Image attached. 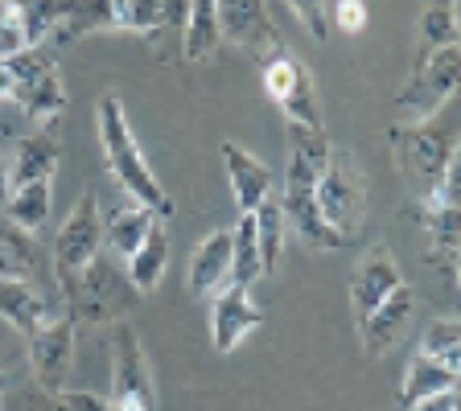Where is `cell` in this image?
<instances>
[{"mask_svg":"<svg viewBox=\"0 0 461 411\" xmlns=\"http://www.w3.org/2000/svg\"><path fill=\"white\" fill-rule=\"evenodd\" d=\"M330 144L326 128H297L288 124V165H285V190H280V210L285 222L297 230V239L313 251H342L350 243L326 222L321 206H317V182L330 165Z\"/></svg>","mask_w":461,"mask_h":411,"instance_id":"1","label":"cell"},{"mask_svg":"<svg viewBox=\"0 0 461 411\" xmlns=\"http://www.w3.org/2000/svg\"><path fill=\"white\" fill-rule=\"evenodd\" d=\"M387 140H392L395 169H400V177L408 182L416 206H420V201L445 182L449 161H453V153H457L461 99H453L441 115H432L424 124H392L387 128Z\"/></svg>","mask_w":461,"mask_h":411,"instance_id":"2","label":"cell"},{"mask_svg":"<svg viewBox=\"0 0 461 411\" xmlns=\"http://www.w3.org/2000/svg\"><path fill=\"white\" fill-rule=\"evenodd\" d=\"M95 132H99V148H104V161L112 169L115 185L128 193V201H140L144 210H153L157 219H169L173 214V198L165 193V185L157 182L153 165L144 161L140 140H136L132 124L124 115V103L115 95H104L95 107Z\"/></svg>","mask_w":461,"mask_h":411,"instance_id":"3","label":"cell"},{"mask_svg":"<svg viewBox=\"0 0 461 411\" xmlns=\"http://www.w3.org/2000/svg\"><path fill=\"white\" fill-rule=\"evenodd\" d=\"M461 95V46L437 49L429 58H416L412 78L395 95V124H424L432 115H441L453 99Z\"/></svg>","mask_w":461,"mask_h":411,"instance_id":"4","label":"cell"},{"mask_svg":"<svg viewBox=\"0 0 461 411\" xmlns=\"http://www.w3.org/2000/svg\"><path fill=\"white\" fill-rule=\"evenodd\" d=\"M62 297H67V317L75 321H120L140 292L132 288L128 272H120L112 259L99 255L75 284L62 288Z\"/></svg>","mask_w":461,"mask_h":411,"instance_id":"5","label":"cell"},{"mask_svg":"<svg viewBox=\"0 0 461 411\" xmlns=\"http://www.w3.org/2000/svg\"><path fill=\"white\" fill-rule=\"evenodd\" d=\"M317 206L346 243L358 239V230L366 222V177L350 161V153H338V148L330 153V165L317 182Z\"/></svg>","mask_w":461,"mask_h":411,"instance_id":"6","label":"cell"},{"mask_svg":"<svg viewBox=\"0 0 461 411\" xmlns=\"http://www.w3.org/2000/svg\"><path fill=\"white\" fill-rule=\"evenodd\" d=\"M104 255V219H99V198L95 190H83V198L75 201V210L67 214L62 230L54 239V276L58 288L75 284L95 259Z\"/></svg>","mask_w":461,"mask_h":411,"instance_id":"7","label":"cell"},{"mask_svg":"<svg viewBox=\"0 0 461 411\" xmlns=\"http://www.w3.org/2000/svg\"><path fill=\"white\" fill-rule=\"evenodd\" d=\"M420 222H424V235H429V259L441 272H453L461 251V140L445 182L420 201Z\"/></svg>","mask_w":461,"mask_h":411,"instance_id":"8","label":"cell"},{"mask_svg":"<svg viewBox=\"0 0 461 411\" xmlns=\"http://www.w3.org/2000/svg\"><path fill=\"white\" fill-rule=\"evenodd\" d=\"M219 38L248 54L259 70L288 54L264 0H219Z\"/></svg>","mask_w":461,"mask_h":411,"instance_id":"9","label":"cell"},{"mask_svg":"<svg viewBox=\"0 0 461 411\" xmlns=\"http://www.w3.org/2000/svg\"><path fill=\"white\" fill-rule=\"evenodd\" d=\"M112 403L120 411H157L153 371L140 350V334L128 321L112 326Z\"/></svg>","mask_w":461,"mask_h":411,"instance_id":"10","label":"cell"},{"mask_svg":"<svg viewBox=\"0 0 461 411\" xmlns=\"http://www.w3.org/2000/svg\"><path fill=\"white\" fill-rule=\"evenodd\" d=\"M264 91L268 99L280 107L285 124H297V128H326L321 124V103H317V86L313 75H309L305 62L297 58H276L264 67Z\"/></svg>","mask_w":461,"mask_h":411,"instance_id":"11","label":"cell"},{"mask_svg":"<svg viewBox=\"0 0 461 411\" xmlns=\"http://www.w3.org/2000/svg\"><path fill=\"white\" fill-rule=\"evenodd\" d=\"M75 329L78 321L75 317H58V321H50L41 334L29 337V366H33V379H38V387L46 395H54V399H62V395L70 391V371H75Z\"/></svg>","mask_w":461,"mask_h":411,"instance_id":"12","label":"cell"},{"mask_svg":"<svg viewBox=\"0 0 461 411\" xmlns=\"http://www.w3.org/2000/svg\"><path fill=\"white\" fill-rule=\"evenodd\" d=\"M259 326H264V308L251 300V288L230 284V288H222V292H214V305H211V342H214V350L230 354V350H235L248 334H256Z\"/></svg>","mask_w":461,"mask_h":411,"instance_id":"13","label":"cell"},{"mask_svg":"<svg viewBox=\"0 0 461 411\" xmlns=\"http://www.w3.org/2000/svg\"><path fill=\"white\" fill-rule=\"evenodd\" d=\"M219 153H222L227 185H230V193H235V206H240V214H256L259 206L272 198V190H276L268 161L251 156L248 148H243V144H235V140H222Z\"/></svg>","mask_w":461,"mask_h":411,"instance_id":"14","label":"cell"},{"mask_svg":"<svg viewBox=\"0 0 461 411\" xmlns=\"http://www.w3.org/2000/svg\"><path fill=\"white\" fill-rule=\"evenodd\" d=\"M395 288H403L400 264L392 259V251H387V247H371L363 259H358L355 276H350V305H355L358 321L384 305Z\"/></svg>","mask_w":461,"mask_h":411,"instance_id":"15","label":"cell"},{"mask_svg":"<svg viewBox=\"0 0 461 411\" xmlns=\"http://www.w3.org/2000/svg\"><path fill=\"white\" fill-rule=\"evenodd\" d=\"M230 255H235V230H227V227L211 230V235L194 247L190 276H185L194 300H206V297H214V292H222V284L230 280Z\"/></svg>","mask_w":461,"mask_h":411,"instance_id":"16","label":"cell"},{"mask_svg":"<svg viewBox=\"0 0 461 411\" xmlns=\"http://www.w3.org/2000/svg\"><path fill=\"white\" fill-rule=\"evenodd\" d=\"M412 313H416V292L408 284L395 288L392 297L375 308V313H366L363 321H358V334H363V350H366V354H371V358L387 354V350L400 342L403 329H408Z\"/></svg>","mask_w":461,"mask_h":411,"instance_id":"17","label":"cell"},{"mask_svg":"<svg viewBox=\"0 0 461 411\" xmlns=\"http://www.w3.org/2000/svg\"><path fill=\"white\" fill-rule=\"evenodd\" d=\"M62 161L58 153V136L54 128H38L33 136H21L9 148V173H13V190L29 182H54V169Z\"/></svg>","mask_w":461,"mask_h":411,"instance_id":"18","label":"cell"},{"mask_svg":"<svg viewBox=\"0 0 461 411\" xmlns=\"http://www.w3.org/2000/svg\"><path fill=\"white\" fill-rule=\"evenodd\" d=\"M0 317L25 337L41 334L50 321H58L50 300L33 284H25V280H0Z\"/></svg>","mask_w":461,"mask_h":411,"instance_id":"19","label":"cell"},{"mask_svg":"<svg viewBox=\"0 0 461 411\" xmlns=\"http://www.w3.org/2000/svg\"><path fill=\"white\" fill-rule=\"evenodd\" d=\"M445 391H461V379L453 366H445L441 358H429V354H416L403 371V383H400V407L412 411L416 403L432 399V395H445Z\"/></svg>","mask_w":461,"mask_h":411,"instance_id":"20","label":"cell"},{"mask_svg":"<svg viewBox=\"0 0 461 411\" xmlns=\"http://www.w3.org/2000/svg\"><path fill=\"white\" fill-rule=\"evenodd\" d=\"M124 264H128V280H132V288L140 297L157 292L165 268H169V230H165V219H153L149 235H144L140 247H136Z\"/></svg>","mask_w":461,"mask_h":411,"instance_id":"21","label":"cell"},{"mask_svg":"<svg viewBox=\"0 0 461 411\" xmlns=\"http://www.w3.org/2000/svg\"><path fill=\"white\" fill-rule=\"evenodd\" d=\"M0 280H38V239L33 230L17 227L13 219L0 214Z\"/></svg>","mask_w":461,"mask_h":411,"instance_id":"22","label":"cell"},{"mask_svg":"<svg viewBox=\"0 0 461 411\" xmlns=\"http://www.w3.org/2000/svg\"><path fill=\"white\" fill-rule=\"evenodd\" d=\"M13 103L21 107V115H25L29 124L38 128H54L58 120H62V112H67V86H62V75L58 70H50V75H41L33 86H25Z\"/></svg>","mask_w":461,"mask_h":411,"instance_id":"23","label":"cell"},{"mask_svg":"<svg viewBox=\"0 0 461 411\" xmlns=\"http://www.w3.org/2000/svg\"><path fill=\"white\" fill-rule=\"evenodd\" d=\"M153 219L157 214L144 210L140 201H124V206H115V210L104 219V247H112L120 259H128L136 247H140L144 235H149Z\"/></svg>","mask_w":461,"mask_h":411,"instance_id":"24","label":"cell"},{"mask_svg":"<svg viewBox=\"0 0 461 411\" xmlns=\"http://www.w3.org/2000/svg\"><path fill=\"white\" fill-rule=\"evenodd\" d=\"M219 0H190V17L182 29V58L206 62L219 49Z\"/></svg>","mask_w":461,"mask_h":411,"instance_id":"25","label":"cell"},{"mask_svg":"<svg viewBox=\"0 0 461 411\" xmlns=\"http://www.w3.org/2000/svg\"><path fill=\"white\" fill-rule=\"evenodd\" d=\"M21 17V33H25V46H46L58 33V25L70 17L75 0H13Z\"/></svg>","mask_w":461,"mask_h":411,"instance_id":"26","label":"cell"},{"mask_svg":"<svg viewBox=\"0 0 461 411\" xmlns=\"http://www.w3.org/2000/svg\"><path fill=\"white\" fill-rule=\"evenodd\" d=\"M50 210H54V182H29V185H17V190L9 193L5 219H13L17 227L38 235V230L46 227Z\"/></svg>","mask_w":461,"mask_h":411,"instance_id":"27","label":"cell"},{"mask_svg":"<svg viewBox=\"0 0 461 411\" xmlns=\"http://www.w3.org/2000/svg\"><path fill=\"white\" fill-rule=\"evenodd\" d=\"M251 219H256V243H259V259H264V276H272L276 264H280V255H285V235H288L280 198H268Z\"/></svg>","mask_w":461,"mask_h":411,"instance_id":"28","label":"cell"},{"mask_svg":"<svg viewBox=\"0 0 461 411\" xmlns=\"http://www.w3.org/2000/svg\"><path fill=\"white\" fill-rule=\"evenodd\" d=\"M264 276V259H259V243H256V219L243 214L235 227V255H230V284L251 288Z\"/></svg>","mask_w":461,"mask_h":411,"instance_id":"29","label":"cell"},{"mask_svg":"<svg viewBox=\"0 0 461 411\" xmlns=\"http://www.w3.org/2000/svg\"><path fill=\"white\" fill-rule=\"evenodd\" d=\"M449 46H461L457 21H453V9L445 0H432L429 9L420 13V54L416 58H429V54L449 49Z\"/></svg>","mask_w":461,"mask_h":411,"instance_id":"30","label":"cell"},{"mask_svg":"<svg viewBox=\"0 0 461 411\" xmlns=\"http://www.w3.org/2000/svg\"><path fill=\"white\" fill-rule=\"evenodd\" d=\"M112 25L153 38V33H161L165 29L161 0H112Z\"/></svg>","mask_w":461,"mask_h":411,"instance_id":"31","label":"cell"},{"mask_svg":"<svg viewBox=\"0 0 461 411\" xmlns=\"http://www.w3.org/2000/svg\"><path fill=\"white\" fill-rule=\"evenodd\" d=\"M420 354L441 358L445 366H453L461 379V317H445V321H432L429 334L420 337Z\"/></svg>","mask_w":461,"mask_h":411,"instance_id":"32","label":"cell"},{"mask_svg":"<svg viewBox=\"0 0 461 411\" xmlns=\"http://www.w3.org/2000/svg\"><path fill=\"white\" fill-rule=\"evenodd\" d=\"M285 4L297 13V21L309 29L313 41L330 38V0H285Z\"/></svg>","mask_w":461,"mask_h":411,"instance_id":"33","label":"cell"},{"mask_svg":"<svg viewBox=\"0 0 461 411\" xmlns=\"http://www.w3.org/2000/svg\"><path fill=\"white\" fill-rule=\"evenodd\" d=\"M25 49V33H21V17L13 0H0V58H13Z\"/></svg>","mask_w":461,"mask_h":411,"instance_id":"34","label":"cell"},{"mask_svg":"<svg viewBox=\"0 0 461 411\" xmlns=\"http://www.w3.org/2000/svg\"><path fill=\"white\" fill-rule=\"evenodd\" d=\"M366 4L363 0H334V25L342 29V33H363L366 29Z\"/></svg>","mask_w":461,"mask_h":411,"instance_id":"35","label":"cell"},{"mask_svg":"<svg viewBox=\"0 0 461 411\" xmlns=\"http://www.w3.org/2000/svg\"><path fill=\"white\" fill-rule=\"evenodd\" d=\"M62 403H67L70 411H120L112 399H104V395H95V391H67Z\"/></svg>","mask_w":461,"mask_h":411,"instance_id":"36","label":"cell"},{"mask_svg":"<svg viewBox=\"0 0 461 411\" xmlns=\"http://www.w3.org/2000/svg\"><path fill=\"white\" fill-rule=\"evenodd\" d=\"M461 407V391H445V395H432V399L416 403L412 411H457Z\"/></svg>","mask_w":461,"mask_h":411,"instance_id":"37","label":"cell"},{"mask_svg":"<svg viewBox=\"0 0 461 411\" xmlns=\"http://www.w3.org/2000/svg\"><path fill=\"white\" fill-rule=\"evenodd\" d=\"M9 193H13V173H9V148L0 144V214L9 206Z\"/></svg>","mask_w":461,"mask_h":411,"instance_id":"38","label":"cell"},{"mask_svg":"<svg viewBox=\"0 0 461 411\" xmlns=\"http://www.w3.org/2000/svg\"><path fill=\"white\" fill-rule=\"evenodd\" d=\"M445 4L453 9V21H457V33H461V0H445Z\"/></svg>","mask_w":461,"mask_h":411,"instance_id":"39","label":"cell"},{"mask_svg":"<svg viewBox=\"0 0 461 411\" xmlns=\"http://www.w3.org/2000/svg\"><path fill=\"white\" fill-rule=\"evenodd\" d=\"M453 276H457V288H461V251H457V264H453Z\"/></svg>","mask_w":461,"mask_h":411,"instance_id":"40","label":"cell"},{"mask_svg":"<svg viewBox=\"0 0 461 411\" xmlns=\"http://www.w3.org/2000/svg\"><path fill=\"white\" fill-rule=\"evenodd\" d=\"M54 411H70V407H67V403H62V399H58V403H54Z\"/></svg>","mask_w":461,"mask_h":411,"instance_id":"41","label":"cell"},{"mask_svg":"<svg viewBox=\"0 0 461 411\" xmlns=\"http://www.w3.org/2000/svg\"><path fill=\"white\" fill-rule=\"evenodd\" d=\"M457 411H461V407H457Z\"/></svg>","mask_w":461,"mask_h":411,"instance_id":"42","label":"cell"}]
</instances>
